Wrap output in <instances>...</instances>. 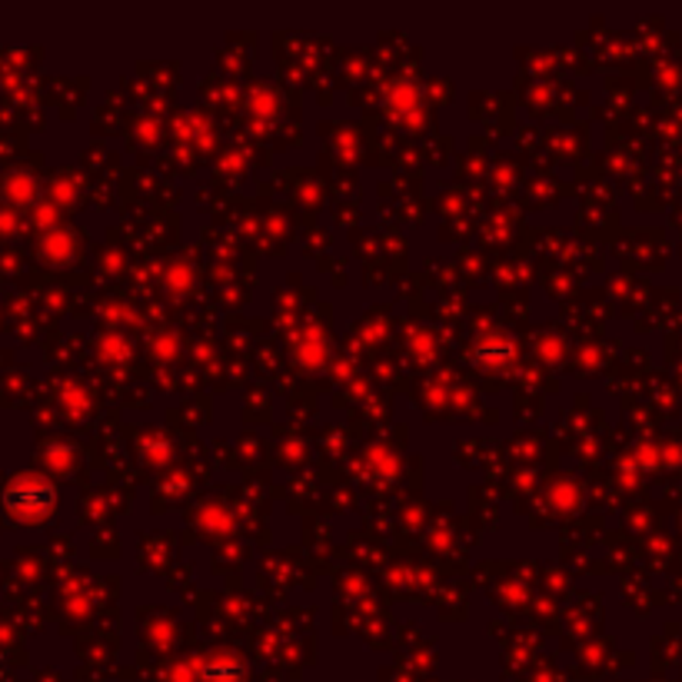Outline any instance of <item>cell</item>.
<instances>
[{"mask_svg":"<svg viewBox=\"0 0 682 682\" xmlns=\"http://www.w3.org/2000/svg\"><path fill=\"white\" fill-rule=\"evenodd\" d=\"M50 499H53V489H50V486H43V483H37V479H23V483H17V486L7 493V503H10L13 509L47 506Z\"/></svg>","mask_w":682,"mask_h":682,"instance_id":"1","label":"cell"},{"mask_svg":"<svg viewBox=\"0 0 682 682\" xmlns=\"http://www.w3.org/2000/svg\"><path fill=\"white\" fill-rule=\"evenodd\" d=\"M243 676V670L236 663H211L204 670V680L207 682H236Z\"/></svg>","mask_w":682,"mask_h":682,"instance_id":"2","label":"cell"}]
</instances>
